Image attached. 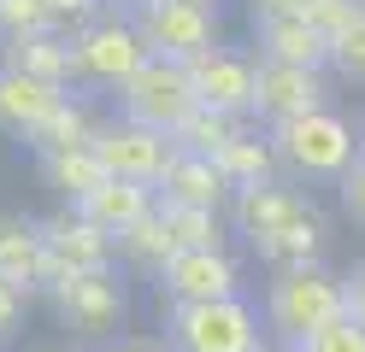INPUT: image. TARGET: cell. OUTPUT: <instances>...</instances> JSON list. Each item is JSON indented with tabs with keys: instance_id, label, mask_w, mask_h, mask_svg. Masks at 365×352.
Instances as JSON below:
<instances>
[{
	"instance_id": "1",
	"label": "cell",
	"mask_w": 365,
	"mask_h": 352,
	"mask_svg": "<svg viewBox=\"0 0 365 352\" xmlns=\"http://www.w3.org/2000/svg\"><path fill=\"white\" fill-rule=\"evenodd\" d=\"M336 317H348V282L318 270V265H283L277 282H271L265 294V323L277 329V335L294 346L301 335L312 329H324Z\"/></svg>"
},
{
	"instance_id": "2",
	"label": "cell",
	"mask_w": 365,
	"mask_h": 352,
	"mask_svg": "<svg viewBox=\"0 0 365 352\" xmlns=\"http://www.w3.org/2000/svg\"><path fill=\"white\" fill-rule=\"evenodd\" d=\"M165 335L177 352H259V317L230 299H171Z\"/></svg>"
},
{
	"instance_id": "3",
	"label": "cell",
	"mask_w": 365,
	"mask_h": 352,
	"mask_svg": "<svg viewBox=\"0 0 365 352\" xmlns=\"http://www.w3.org/2000/svg\"><path fill=\"white\" fill-rule=\"evenodd\" d=\"M118 94H124V117H135V124H148V129H165V135H177L200 112V94H195L189 65L165 59V53H153Z\"/></svg>"
},
{
	"instance_id": "4",
	"label": "cell",
	"mask_w": 365,
	"mask_h": 352,
	"mask_svg": "<svg viewBox=\"0 0 365 352\" xmlns=\"http://www.w3.org/2000/svg\"><path fill=\"white\" fill-rule=\"evenodd\" d=\"M271 147H277V159L289 171H301V176H341L359 159L354 129L324 106L307 112V117H289V124H271Z\"/></svg>"
},
{
	"instance_id": "5",
	"label": "cell",
	"mask_w": 365,
	"mask_h": 352,
	"mask_svg": "<svg viewBox=\"0 0 365 352\" xmlns=\"http://www.w3.org/2000/svg\"><path fill=\"white\" fill-rule=\"evenodd\" d=\"M48 294H53V311L65 317L71 335L101 341V335H112V329H124L130 294H124V282L112 276V265L106 270H71V276H59Z\"/></svg>"
},
{
	"instance_id": "6",
	"label": "cell",
	"mask_w": 365,
	"mask_h": 352,
	"mask_svg": "<svg viewBox=\"0 0 365 352\" xmlns=\"http://www.w3.org/2000/svg\"><path fill=\"white\" fill-rule=\"evenodd\" d=\"M77 70H83V82H95V88H124L135 70H142L153 59V47L148 36L135 30L130 18H106V23H83L77 30Z\"/></svg>"
},
{
	"instance_id": "7",
	"label": "cell",
	"mask_w": 365,
	"mask_h": 352,
	"mask_svg": "<svg viewBox=\"0 0 365 352\" xmlns=\"http://www.w3.org/2000/svg\"><path fill=\"white\" fill-rule=\"evenodd\" d=\"M130 23L148 36L153 53L182 59V65L218 47V18H212V6H189V0H142V6H130Z\"/></svg>"
},
{
	"instance_id": "8",
	"label": "cell",
	"mask_w": 365,
	"mask_h": 352,
	"mask_svg": "<svg viewBox=\"0 0 365 352\" xmlns=\"http://www.w3.org/2000/svg\"><path fill=\"white\" fill-rule=\"evenodd\" d=\"M88 141H95V153H101V164L112 176H135V182H153V188H159V176H165V164L177 153V141L165 129H148V124H135V117L106 124Z\"/></svg>"
},
{
	"instance_id": "9",
	"label": "cell",
	"mask_w": 365,
	"mask_h": 352,
	"mask_svg": "<svg viewBox=\"0 0 365 352\" xmlns=\"http://www.w3.org/2000/svg\"><path fill=\"white\" fill-rule=\"evenodd\" d=\"M189 77H195V94H200V106H212V112H254L259 106V65H247L236 53H224V47H212V53H200L189 59Z\"/></svg>"
},
{
	"instance_id": "10",
	"label": "cell",
	"mask_w": 365,
	"mask_h": 352,
	"mask_svg": "<svg viewBox=\"0 0 365 352\" xmlns=\"http://www.w3.org/2000/svg\"><path fill=\"white\" fill-rule=\"evenodd\" d=\"M36 229H41V241H48L53 282L71 276V270H106V265H112V241H118V235L101 229V223H88L77 206L65 211V218H41Z\"/></svg>"
},
{
	"instance_id": "11",
	"label": "cell",
	"mask_w": 365,
	"mask_h": 352,
	"mask_svg": "<svg viewBox=\"0 0 365 352\" xmlns=\"http://www.w3.org/2000/svg\"><path fill=\"white\" fill-rule=\"evenodd\" d=\"M159 294L171 299H230L236 294V265L224 247H177L159 265Z\"/></svg>"
},
{
	"instance_id": "12",
	"label": "cell",
	"mask_w": 365,
	"mask_h": 352,
	"mask_svg": "<svg viewBox=\"0 0 365 352\" xmlns=\"http://www.w3.org/2000/svg\"><path fill=\"white\" fill-rule=\"evenodd\" d=\"M65 106V88L48 77H30L18 65H0V129L18 141H36V129Z\"/></svg>"
},
{
	"instance_id": "13",
	"label": "cell",
	"mask_w": 365,
	"mask_h": 352,
	"mask_svg": "<svg viewBox=\"0 0 365 352\" xmlns=\"http://www.w3.org/2000/svg\"><path fill=\"white\" fill-rule=\"evenodd\" d=\"M230 188H236V182L224 176V164H218L212 153L177 147L171 164H165V176H159V200H165V206H200V211H218Z\"/></svg>"
},
{
	"instance_id": "14",
	"label": "cell",
	"mask_w": 365,
	"mask_h": 352,
	"mask_svg": "<svg viewBox=\"0 0 365 352\" xmlns=\"http://www.w3.org/2000/svg\"><path fill=\"white\" fill-rule=\"evenodd\" d=\"M324 106V82H318V70L307 65H277V59H259V117L271 124H289V117H307Z\"/></svg>"
},
{
	"instance_id": "15",
	"label": "cell",
	"mask_w": 365,
	"mask_h": 352,
	"mask_svg": "<svg viewBox=\"0 0 365 352\" xmlns=\"http://www.w3.org/2000/svg\"><path fill=\"white\" fill-rule=\"evenodd\" d=\"M159 188L153 182H135V176H106L101 188H88V194H77L71 206L83 211L88 223H101V229H112V235H124V229H135L142 218H153L159 211Z\"/></svg>"
},
{
	"instance_id": "16",
	"label": "cell",
	"mask_w": 365,
	"mask_h": 352,
	"mask_svg": "<svg viewBox=\"0 0 365 352\" xmlns=\"http://www.w3.org/2000/svg\"><path fill=\"white\" fill-rule=\"evenodd\" d=\"M0 282H12L18 294L53 288V258L30 218H0Z\"/></svg>"
},
{
	"instance_id": "17",
	"label": "cell",
	"mask_w": 365,
	"mask_h": 352,
	"mask_svg": "<svg viewBox=\"0 0 365 352\" xmlns=\"http://www.w3.org/2000/svg\"><path fill=\"white\" fill-rule=\"evenodd\" d=\"M254 41H259V59H277V65H307V70L330 65V36L312 18H254Z\"/></svg>"
},
{
	"instance_id": "18",
	"label": "cell",
	"mask_w": 365,
	"mask_h": 352,
	"mask_svg": "<svg viewBox=\"0 0 365 352\" xmlns=\"http://www.w3.org/2000/svg\"><path fill=\"white\" fill-rule=\"evenodd\" d=\"M6 65L30 70V77H48V82H59V88L83 82V70H77V47H71V41H59L53 30H36V36H6Z\"/></svg>"
},
{
	"instance_id": "19",
	"label": "cell",
	"mask_w": 365,
	"mask_h": 352,
	"mask_svg": "<svg viewBox=\"0 0 365 352\" xmlns=\"http://www.w3.org/2000/svg\"><path fill=\"white\" fill-rule=\"evenodd\" d=\"M301 206H307V200L294 194V188H283L277 176H271V182H242V188H236V235H247V241H259L265 229L289 223V218H294Z\"/></svg>"
},
{
	"instance_id": "20",
	"label": "cell",
	"mask_w": 365,
	"mask_h": 352,
	"mask_svg": "<svg viewBox=\"0 0 365 352\" xmlns=\"http://www.w3.org/2000/svg\"><path fill=\"white\" fill-rule=\"evenodd\" d=\"M324 247V218L312 211V200L294 211L289 223H277V229H265L259 241H254V252L259 258H271V265H312V252Z\"/></svg>"
},
{
	"instance_id": "21",
	"label": "cell",
	"mask_w": 365,
	"mask_h": 352,
	"mask_svg": "<svg viewBox=\"0 0 365 352\" xmlns=\"http://www.w3.org/2000/svg\"><path fill=\"white\" fill-rule=\"evenodd\" d=\"M41 176L77 200V194H88V188H101L112 171L101 164L95 141H77V147H48V153H41Z\"/></svg>"
},
{
	"instance_id": "22",
	"label": "cell",
	"mask_w": 365,
	"mask_h": 352,
	"mask_svg": "<svg viewBox=\"0 0 365 352\" xmlns=\"http://www.w3.org/2000/svg\"><path fill=\"white\" fill-rule=\"evenodd\" d=\"M212 159L224 164V176H230L236 188H242V182H271V171H277V147L259 141V135H242V129L224 141Z\"/></svg>"
},
{
	"instance_id": "23",
	"label": "cell",
	"mask_w": 365,
	"mask_h": 352,
	"mask_svg": "<svg viewBox=\"0 0 365 352\" xmlns=\"http://www.w3.org/2000/svg\"><path fill=\"white\" fill-rule=\"evenodd\" d=\"M159 218L177 235V247H224L218 235V211H200V206H165L159 200Z\"/></svg>"
},
{
	"instance_id": "24",
	"label": "cell",
	"mask_w": 365,
	"mask_h": 352,
	"mask_svg": "<svg viewBox=\"0 0 365 352\" xmlns=\"http://www.w3.org/2000/svg\"><path fill=\"white\" fill-rule=\"evenodd\" d=\"M118 247L130 252V258H142V265H165V258L177 252V235L165 229V218H159V211H153V218H142V223H135V229H124L118 235Z\"/></svg>"
},
{
	"instance_id": "25",
	"label": "cell",
	"mask_w": 365,
	"mask_h": 352,
	"mask_svg": "<svg viewBox=\"0 0 365 352\" xmlns=\"http://www.w3.org/2000/svg\"><path fill=\"white\" fill-rule=\"evenodd\" d=\"M230 135H236V117H230V112H212V106H200V112L189 117V124H182V129L171 135V141H177V147H189V153H218Z\"/></svg>"
},
{
	"instance_id": "26",
	"label": "cell",
	"mask_w": 365,
	"mask_h": 352,
	"mask_svg": "<svg viewBox=\"0 0 365 352\" xmlns=\"http://www.w3.org/2000/svg\"><path fill=\"white\" fill-rule=\"evenodd\" d=\"M88 135H95V124H88V112L65 100V106H59V112L48 117V124L36 129V141H30V147H36V153H48V147H77V141H88Z\"/></svg>"
},
{
	"instance_id": "27",
	"label": "cell",
	"mask_w": 365,
	"mask_h": 352,
	"mask_svg": "<svg viewBox=\"0 0 365 352\" xmlns=\"http://www.w3.org/2000/svg\"><path fill=\"white\" fill-rule=\"evenodd\" d=\"M294 352H365V323L336 317V323H324V329H312V335H301Z\"/></svg>"
},
{
	"instance_id": "28",
	"label": "cell",
	"mask_w": 365,
	"mask_h": 352,
	"mask_svg": "<svg viewBox=\"0 0 365 352\" xmlns=\"http://www.w3.org/2000/svg\"><path fill=\"white\" fill-rule=\"evenodd\" d=\"M330 65H336L348 82H365V12H359L341 36H330Z\"/></svg>"
},
{
	"instance_id": "29",
	"label": "cell",
	"mask_w": 365,
	"mask_h": 352,
	"mask_svg": "<svg viewBox=\"0 0 365 352\" xmlns=\"http://www.w3.org/2000/svg\"><path fill=\"white\" fill-rule=\"evenodd\" d=\"M0 30H6V36H36V30H53L48 0H0Z\"/></svg>"
},
{
	"instance_id": "30",
	"label": "cell",
	"mask_w": 365,
	"mask_h": 352,
	"mask_svg": "<svg viewBox=\"0 0 365 352\" xmlns=\"http://www.w3.org/2000/svg\"><path fill=\"white\" fill-rule=\"evenodd\" d=\"M359 12H365V0H318V6H312V23H318L324 36H341Z\"/></svg>"
},
{
	"instance_id": "31",
	"label": "cell",
	"mask_w": 365,
	"mask_h": 352,
	"mask_svg": "<svg viewBox=\"0 0 365 352\" xmlns=\"http://www.w3.org/2000/svg\"><path fill=\"white\" fill-rule=\"evenodd\" d=\"M341 206H348L354 223H365V159H354L348 171H341Z\"/></svg>"
},
{
	"instance_id": "32",
	"label": "cell",
	"mask_w": 365,
	"mask_h": 352,
	"mask_svg": "<svg viewBox=\"0 0 365 352\" xmlns=\"http://www.w3.org/2000/svg\"><path fill=\"white\" fill-rule=\"evenodd\" d=\"M318 0H254V18H312Z\"/></svg>"
},
{
	"instance_id": "33",
	"label": "cell",
	"mask_w": 365,
	"mask_h": 352,
	"mask_svg": "<svg viewBox=\"0 0 365 352\" xmlns=\"http://www.w3.org/2000/svg\"><path fill=\"white\" fill-rule=\"evenodd\" d=\"M101 0H48V12H53V23H83L88 12H95Z\"/></svg>"
},
{
	"instance_id": "34",
	"label": "cell",
	"mask_w": 365,
	"mask_h": 352,
	"mask_svg": "<svg viewBox=\"0 0 365 352\" xmlns=\"http://www.w3.org/2000/svg\"><path fill=\"white\" fill-rule=\"evenodd\" d=\"M341 282H348V317L365 323V265H359L354 276H341Z\"/></svg>"
},
{
	"instance_id": "35",
	"label": "cell",
	"mask_w": 365,
	"mask_h": 352,
	"mask_svg": "<svg viewBox=\"0 0 365 352\" xmlns=\"http://www.w3.org/2000/svg\"><path fill=\"white\" fill-rule=\"evenodd\" d=\"M18 305H24V294H18L12 282H0V335H6V329L18 323Z\"/></svg>"
},
{
	"instance_id": "36",
	"label": "cell",
	"mask_w": 365,
	"mask_h": 352,
	"mask_svg": "<svg viewBox=\"0 0 365 352\" xmlns=\"http://www.w3.org/2000/svg\"><path fill=\"white\" fill-rule=\"evenodd\" d=\"M112 352H153V346H112Z\"/></svg>"
},
{
	"instance_id": "37",
	"label": "cell",
	"mask_w": 365,
	"mask_h": 352,
	"mask_svg": "<svg viewBox=\"0 0 365 352\" xmlns=\"http://www.w3.org/2000/svg\"><path fill=\"white\" fill-rule=\"evenodd\" d=\"M189 6H218V0H189Z\"/></svg>"
},
{
	"instance_id": "38",
	"label": "cell",
	"mask_w": 365,
	"mask_h": 352,
	"mask_svg": "<svg viewBox=\"0 0 365 352\" xmlns=\"http://www.w3.org/2000/svg\"><path fill=\"white\" fill-rule=\"evenodd\" d=\"M359 159H365V129H359Z\"/></svg>"
},
{
	"instance_id": "39",
	"label": "cell",
	"mask_w": 365,
	"mask_h": 352,
	"mask_svg": "<svg viewBox=\"0 0 365 352\" xmlns=\"http://www.w3.org/2000/svg\"><path fill=\"white\" fill-rule=\"evenodd\" d=\"M118 6H142V0H118Z\"/></svg>"
},
{
	"instance_id": "40",
	"label": "cell",
	"mask_w": 365,
	"mask_h": 352,
	"mask_svg": "<svg viewBox=\"0 0 365 352\" xmlns=\"http://www.w3.org/2000/svg\"><path fill=\"white\" fill-rule=\"evenodd\" d=\"M259 352H271V346H259ZM289 352H294V346H289Z\"/></svg>"
}]
</instances>
